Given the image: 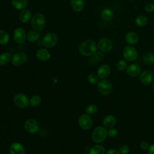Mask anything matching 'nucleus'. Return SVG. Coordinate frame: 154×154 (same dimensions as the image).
<instances>
[{
    "label": "nucleus",
    "mask_w": 154,
    "mask_h": 154,
    "mask_svg": "<svg viewBox=\"0 0 154 154\" xmlns=\"http://www.w3.org/2000/svg\"><path fill=\"white\" fill-rule=\"evenodd\" d=\"M97 45L92 40L88 39L81 43L79 46V53L85 57H90L94 54L97 51Z\"/></svg>",
    "instance_id": "f257e3e1"
},
{
    "label": "nucleus",
    "mask_w": 154,
    "mask_h": 154,
    "mask_svg": "<svg viewBox=\"0 0 154 154\" xmlns=\"http://www.w3.org/2000/svg\"><path fill=\"white\" fill-rule=\"evenodd\" d=\"M9 152L10 154H25V148L20 143L14 142L10 144Z\"/></svg>",
    "instance_id": "4468645a"
},
{
    "label": "nucleus",
    "mask_w": 154,
    "mask_h": 154,
    "mask_svg": "<svg viewBox=\"0 0 154 154\" xmlns=\"http://www.w3.org/2000/svg\"><path fill=\"white\" fill-rule=\"evenodd\" d=\"M70 5L74 11L79 12L84 9L85 2L84 0H70Z\"/></svg>",
    "instance_id": "6ab92c4d"
},
{
    "label": "nucleus",
    "mask_w": 154,
    "mask_h": 154,
    "mask_svg": "<svg viewBox=\"0 0 154 154\" xmlns=\"http://www.w3.org/2000/svg\"><path fill=\"white\" fill-rule=\"evenodd\" d=\"M154 79L153 72L149 70H144L140 74L139 80L144 85H149L153 82Z\"/></svg>",
    "instance_id": "9b49d317"
},
{
    "label": "nucleus",
    "mask_w": 154,
    "mask_h": 154,
    "mask_svg": "<svg viewBox=\"0 0 154 154\" xmlns=\"http://www.w3.org/2000/svg\"><path fill=\"white\" fill-rule=\"evenodd\" d=\"M40 33L37 31H31L26 35V39L29 42H36L40 37Z\"/></svg>",
    "instance_id": "a878e982"
},
{
    "label": "nucleus",
    "mask_w": 154,
    "mask_h": 154,
    "mask_svg": "<svg viewBox=\"0 0 154 154\" xmlns=\"http://www.w3.org/2000/svg\"><path fill=\"white\" fill-rule=\"evenodd\" d=\"M111 73V68L108 64L100 66L97 70V75L99 79H104L106 78Z\"/></svg>",
    "instance_id": "2eb2a0df"
},
{
    "label": "nucleus",
    "mask_w": 154,
    "mask_h": 154,
    "mask_svg": "<svg viewBox=\"0 0 154 154\" xmlns=\"http://www.w3.org/2000/svg\"><path fill=\"white\" fill-rule=\"evenodd\" d=\"M144 10L148 13H151L154 11V4L153 3H147L144 6Z\"/></svg>",
    "instance_id": "c9c22d12"
},
{
    "label": "nucleus",
    "mask_w": 154,
    "mask_h": 154,
    "mask_svg": "<svg viewBox=\"0 0 154 154\" xmlns=\"http://www.w3.org/2000/svg\"><path fill=\"white\" fill-rule=\"evenodd\" d=\"M27 60V55L25 53L18 52L12 56L11 61L14 66L19 67L25 64Z\"/></svg>",
    "instance_id": "9d476101"
},
{
    "label": "nucleus",
    "mask_w": 154,
    "mask_h": 154,
    "mask_svg": "<svg viewBox=\"0 0 154 154\" xmlns=\"http://www.w3.org/2000/svg\"><path fill=\"white\" fill-rule=\"evenodd\" d=\"M105 154H120V153L119 150H117L116 149H110L105 152Z\"/></svg>",
    "instance_id": "58836bf2"
},
{
    "label": "nucleus",
    "mask_w": 154,
    "mask_h": 154,
    "mask_svg": "<svg viewBox=\"0 0 154 154\" xmlns=\"http://www.w3.org/2000/svg\"><path fill=\"white\" fill-rule=\"evenodd\" d=\"M126 42L130 45H135L139 41L138 34L134 32H129L125 35Z\"/></svg>",
    "instance_id": "a211bd4d"
},
{
    "label": "nucleus",
    "mask_w": 154,
    "mask_h": 154,
    "mask_svg": "<svg viewBox=\"0 0 154 154\" xmlns=\"http://www.w3.org/2000/svg\"><path fill=\"white\" fill-rule=\"evenodd\" d=\"M119 151L120 154H128L129 152V147L127 145H122L120 147Z\"/></svg>",
    "instance_id": "f704fd0d"
},
{
    "label": "nucleus",
    "mask_w": 154,
    "mask_h": 154,
    "mask_svg": "<svg viewBox=\"0 0 154 154\" xmlns=\"http://www.w3.org/2000/svg\"><path fill=\"white\" fill-rule=\"evenodd\" d=\"M105 149L102 145H94L92 146L89 151L90 154H105Z\"/></svg>",
    "instance_id": "b1692460"
},
{
    "label": "nucleus",
    "mask_w": 154,
    "mask_h": 154,
    "mask_svg": "<svg viewBox=\"0 0 154 154\" xmlns=\"http://www.w3.org/2000/svg\"><path fill=\"white\" fill-rule=\"evenodd\" d=\"M153 88H154V82H153Z\"/></svg>",
    "instance_id": "a19ab883"
},
{
    "label": "nucleus",
    "mask_w": 154,
    "mask_h": 154,
    "mask_svg": "<svg viewBox=\"0 0 154 154\" xmlns=\"http://www.w3.org/2000/svg\"><path fill=\"white\" fill-rule=\"evenodd\" d=\"M11 3L14 8L19 10L25 9L28 5L27 0H11Z\"/></svg>",
    "instance_id": "4be33fe9"
},
{
    "label": "nucleus",
    "mask_w": 154,
    "mask_h": 154,
    "mask_svg": "<svg viewBox=\"0 0 154 154\" xmlns=\"http://www.w3.org/2000/svg\"><path fill=\"white\" fill-rule=\"evenodd\" d=\"M94 57L97 61H102L104 58V55L102 51H96L94 54Z\"/></svg>",
    "instance_id": "e433bc0d"
},
{
    "label": "nucleus",
    "mask_w": 154,
    "mask_h": 154,
    "mask_svg": "<svg viewBox=\"0 0 154 154\" xmlns=\"http://www.w3.org/2000/svg\"><path fill=\"white\" fill-rule=\"evenodd\" d=\"M135 22V24L137 26L140 27H143V26H144L147 23V19L144 16L140 15L136 17Z\"/></svg>",
    "instance_id": "c85d7f7f"
},
{
    "label": "nucleus",
    "mask_w": 154,
    "mask_h": 154,
    "mask_svg": "<svg viewBox=\"0 0 154 154\" xmlns=\"http://www.w3.org/2000/svg\"><path fill=\"white\" fill-rule=\"evenodd\" d=\"M78 125L84 130L90 129L93 125V120L89 114L85 113L82 114L78 120Z\"/></svg>",
    "instance_id": "0eeeda50"
},
{
    "label": "nucleus",
    "mask_w": 154,
    "mask_h": 154,
    "mask_svg": "<svg viewBox=\"0 0 154 154\" xmlns=\"http://www.w3.org/2000/svg\"><path fill=\"white\" fill-rule=\"evenodd\" d=\"M11 60V56L8 52H3L0 54V65L5 66Z\"/></svg>",
    "instance_id": "393cba45"
},
{
    "label": "nucleus",
    "mask_w": 154,
    "mask_h": 154,
    "mask_svg": "<svg viewBox=\"0 0 154 154\" xmlns=\"http://www.w3.org/2000/svg\"><path fill=\"white\" fill-rule=\"evenodd\" d=\"M32 13L30 10L27 9L22 10L19 14V20L22 23H27L32 18Z\"/></svg>",
    "instance_id": "aec40b11"
},
{
    "label": "nucleus",
    "mask_w": 154,
    "mask_h": 154,
    "mask_svg": "<svg viewBox=\"0 0 154 154\" xmlns=\"http://www.w3.org/2000/svg\"><path fill=\"white\" fill-rule=\"evenodd\" d=\"M97 106L94 103L89 104L87 106L85 109V112L89 115L95 114L97 112Z\"/></svg>",
    "instance_id": "7c9ffc66"
},
{
    "label": "nucleus",
    "mask_w": 154,
    "mask_h": 154,
    "mask_svg": "<svg viewBox=\"0 0 154 154\" xmlns=\"http://www.w3.org/2000/svg\"><path fill=\"white\" fill-rule=\"evenodd\" d=\"M116 119L112 115H108L106 116L103 120V125L104 127L111 128L116 124Z\"/></svg>",
    "instance_id": "412c9836"
},
{
    "label": "nucleus",
    "mask_w": 154,
    "mask_h": 154,
    "mask_svg": "<svg viewBox=\"0 0 154 154\" xmlns=\"http://www.w3.org/2000/svg\"><path fill=\"white\" fill-rule=\"evenodd\" d=\"M118 134V131L115 128H109L107 131V135L111 138L116 137Z\"/></svg>",
    "instance_id": "72a5a7b5"
},
{
    "label": "nucleus",
    "mask_w": 154,
    "mask_h": 154,
    "mask_svg": "<svg viewBox=\"0 0 154 154\" xmlns=\"http://www.w3.org/2000/svg\"><path fill=\"white\" fill-rule=\"evenodd\" d=\"M101 18L105 21H110L114 16V13L110 8H106L102 10L100 13Z\"/></svg>",
    "instance_id": "5701e85b"
},
{
    "label": "nucleus",
    "mask_w": 154,
    "mask_h": 154,
    "mask_svg": "<svg viewBox=\"0 0 154 154\" xmlns=\"http://www.w3.org/2000/svg\"><path fill=\"white\" fill-rule=\"evenodd\" d=\"M84 154H86V153H84Z\"/></svg>",
    "instance_id": "79ce46f5"
},
{
    "label": "nucleus",
    "mask_w": 154,
    "mask_h": 154,
    "mask_svg": "<svg viewBox=\"0 0 154 154\" xmlns=\"http://www.w3.org/2000/svg\"><path fill=\"white\" fill-rule=\"evenodd\" d=\"M45 17L42 13H36L31 19V26L32 28L38 32L43 29L45 26Z\"/></svg>",
    "instance_id": "f03ea898"
},
{
    "label": "nucleus",
    "mask_w": 154,
    "mask_h": 154,
    "mask_svg": "<svg viewBox=\"0 0 154 154\" xmlns=\"http://www.w3.org/2000/svg\"><path fill=\"white\" fill-rule=\"evenodd\" d=\"M153 74H154V73H153Z\"/></svg>",
    "instance_id": "37998d69"
},
{
    "label": "nucleus",
    "mask_w": 154,
    "mask_h": 154,
    "mask_svg": "<svg viewBox=\"0 0 154 154\" xmlns=\"http://www.w3.org/2000/svg\"><path fill=\"white\" fill-rule=\"evenodd\" d=\"M35 56L38 60L42 61H46L50 58L51 54L48 49L45 48H40L37 51Z\"/></svg>",
    "instance_id": "f3484780"
},
{
    "label": "nucleus",
    "mask_w": 154,
    "mask_h": 154,
    "mask_svg": "<svg viewBox=\"0 0 154 154\" xmlns=\"http://www.w3.org/2000/svg\"><path fill=\"white\" fill-rule=\"evenodd\" d=\"M24 129L28 133L35 134L39 130V124L36 120L29 119L24 123Z\"/></svg>",
    "instance_id": "1a4fd4ad"
},
{
    "label": "nucleus",
    "mask_w": 154,
    "mask_h": 154,
    "mask_svg": "<svg viewBox=\"0 0 154 154\" xmlns=\"http://www.w3.org/2000/svg\"><path fill=\"white\" fill-rule=\"evenodd\" d=\"M57 41L58 38L57 35L54 32H49L43 37L42 44L47 48H52L56 45Z\"/></svg>",
    "instance_id": "423d86ee"
},
{
    "label": "nucleus",
    "mask_w": 154,
    "mask_h": 154,
    "mask_svg": "<svg viewBox=\"0 0 154 154\" xmlns=\"http://www.w3.org/2000/svg\"><path fill=\"white\" fill-rule=\"evenodd\" d=\"M149 144L148 143V142H147L146 141H142L140 143V147L143 150H146L147 149H149Z\"/></svg>",
    "instance_id": "4c0bfd02"
},
{
    "label": "nucleus",
    "mask_w": 154,
    "mask_h": 154,
    "mask_svg": "<svg viewBox=\"0 0 154 154\" xmlns=\"http://www.w3.org/2000/svg\"><path fill=\"white\" fill-rule=\"evenodd\" d=\"M97 88L99 92L102 95H108L112 90L111 83L106 79H102L97 84Z\"/></svg>",
    "instance_id": "39448f33"
},
{
    "label": "nucleus",
    "mask_w": 154,
    "mask_h": 154,
    "mask_svg": "<svg viewBox=\"0 0 154 154\" xmlns=\"http://www.w3.org/2000/svg\"><path fill=\"white\" fill-rule=\"evenodd\" d=\"M144 62L148 65L154 64V54L152 52H146L143 56Z\"/></svg>",
    "instance_id": "cd10ccee"
},
{
    "label": "nucleus",
    "mask_w": 154,
    "mask_h": 154,
    "mask_svg": "<svg viewBox=\"0 0 154 154\" xmlns=\"http://www.w3.org/2000/svg\"><path fill=\"white\" fill-rule=\"evenodd\" d=\"M148 154H154V144L149 146L148 149Z\"/></svg>",
    "instance_id": "ea45409f"
},
{
    "label": "nucleus",
    "mask_w": 154,
    "mask_h": 154,
    "mask_svg": "<svg viewBox=\"0 0 154 154\" xmlns=\"http://www.w3.org/2000/svg\"><path fill=\"white\" fill-rule=\"evenodd\" d=\"M10 40V36L7 32L4 30L0 29V45H6Z\"/></svg>",
    "instance_id": "bb28decb"
},
{
    "label": "nucleus",
    "mask_w": 154,
    "mask_h": 154,
    "mask_svg": "<svg viewBox=\"0 0 154 154\" xmlns=\"http://www.w3.org/2000/svg\"><path fill=\"white\" fill-rule=\"evenodd\" d=\"M13 38L16 43L19 44L24 43L26 39V34L22 28H17L13 32Z\"/></svg>",
    "instance_id": "ddd939ff"
},
{
    "label": "nucleus",
    "mask_w": 154,
    "mask_h": 154,
    "mask_svg": "<svg viewBox=\"0 0 154 154\" xmlns=\"http://www.w3.org/2000/svg\"><path fill=\"white\" fill-rule=\"evenodd\" d=\"M123 56L126 60L134 61L138 57V52L136 49L133 46H127L123 49Z\"/></svg>",
    "instance_id": "6e6552de"
},
{
    "label": "nucleus",
    "mask_w": 154,
    "mask_h": 154,
    "mask_svg": "<svg viewBox=\"0 0 154 154\" xmlns=\"http://www.w3.org/2000/svg\"><path fill=\"white\" fill-rule=\"evenodd\" d=\"M14 105L19 108H25L29 105V99L24 93H19L14 95L13 97Z\"/></svg>",
    "instance_id": "20e7f679"
},
{
    "label": "nucleus",
    "mask_w": 154,
    "mask_h": 154,
    "mask_svg": "<svg viewBox=\"0 0 154 154\" xmlns=\"http://www.w3.org/2000/svg\"><path fill=\"white\" fill-rule=\"evenodd\" d=\"M107 130L105 127L99 126L96 127L91 133V139L96 143L103 142L107 136Z\"/></svg>",
    "instance_id": "7ed1b4c3"
},
{
    "label": "nucleus",
    "mask_w": 154,
    "mask_h": 154,
    "mask_svg": "<svg viewBox=\"0 0 154 154\" xmlns=\"http://www.w3.org/2000/svg\"><path fill=\"white\" fill-rule=\"evenodd\" d=\"M117 68L120 71H123L127 68V63L124 60H119L117 63Z\"/></svg>",
    "instance_id": "473e14b6"
},
{
    "label": "nucleus",
    "mask_w": 154,
    "mask_h": 154,
    "mask_svg": "<svg viewBox=\"0 0 154 154\" xmlns=\"http://www.w3.org/2000/svg\"><path fill=\"white\" fill-rule=\"evenodd\" d=\"M87 80L90 84H97V82H99V78L97 75L91 73L88 76Z\"/></svg>",
    "instance_id": "2f4dec72"
},
{
    "label": "nucleus",
    "mask_w": 154,
    "mask_h": 154,
    "mask_svg": "<svg viewBox=\"0 0 154 154\" xmlns=\"http://www.w3.org/2000/svg\"><path fill=\"white\" fill-rule=\"evenodd\" d=\"M97 48L102 52H108L112 48V43L108 38H102L97 43Z\"/></svg>",
    "instance_id": "f8f14e48"
},
{
    "label": "nucleus",
    "mask_w": 154,
    "mask_h": 154,
    "mask_svg": "<svg viewBox=\"0 0 154 154\" xmlns=\"http://www.w3.org/2000/svg\"><path fill=\"white\" fill-rule=\"evenodd\" d=\"M42 102V98L38 95H34L29 99V105L33 107L38 106Z\"/></svg>",
    "instance_id": "c756f323"
},
{
    "label": "nucleus",
    "mask_w": 154,
    "mask_h": 154,
    "mask_svg": "<svg viewBox=\"0 0 154 154\" xmlns=\"http://www.w3.org/2000/svg\"><path fill=\"white\" fill-rule=\"evenodd\" d=\"M141 67L137 64H131L129 65L126 68L127 74L132 77H135L138 76L141 73Z\"/></svg>",
    "instance_id": "dca6fc26"
}]
</instances>
